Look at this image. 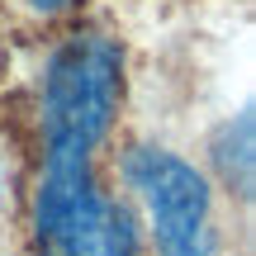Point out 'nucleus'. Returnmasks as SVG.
<instances>
[{"label":"nucleus","instance_id":"f257e3e1","mask_svg":"<svg viewBox=\"0 0 256 256\" xmlns=\"http://www.w3.org/2000/svg\"><path fill=\"white\" fill-rule=\"evenodd\" d=\"M124 90V52L104 34H76L57 48L43 86L48 162H90L110 133Z\"/></svg>","mask_w":256,"mask_h":256},{"label":"nucleus","instance_id":"f03ea898","mask_svg":"<svg viewBox=\"0 0 256 256\" xmlns=\"http://www.w3.org/2000/svg\"><path fill=\"white\" fill-rule=\"evenodd\" d=\"M124 176L147 209L162 256H214L209 185L190 162L162 152V147H133L124 162Z\"/></svg>","mask_w":256,"mask_h":256},{"label":"nucleus","instance_id":"7ed1b4c3","mask_svg":"<svg viewBox=\"0 0 256 256\" xmlns=\"http://www.w3.org/2000/svg\"><path fill=\"white\" fill-rule=\"evenodd\" d=\"M34 228L48 256H138L124 209L100 200L90 166H48Z\"/></svg>","mask_w":256,"mask_h":256},{"label":"nucleus","instance_id":"20e7f679","mask_svg":"<svg viewBox=\"0 0 256 256\" xmlns=\"http://www.w3.org/2000/svg\"><path fill=\"white\" fill-rule=\"evenodd\" d=\"M28 5H38V10H62V5H72V0H28Z\"/></svg>","mask_w":256,"mask_h":256}]
</instances>
